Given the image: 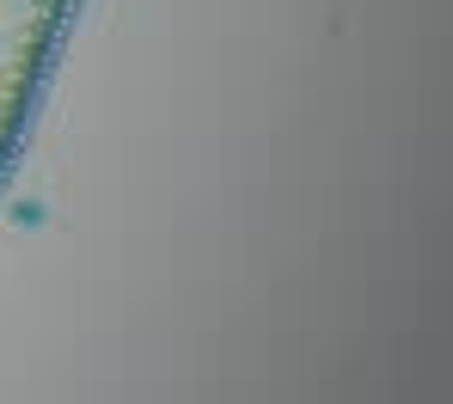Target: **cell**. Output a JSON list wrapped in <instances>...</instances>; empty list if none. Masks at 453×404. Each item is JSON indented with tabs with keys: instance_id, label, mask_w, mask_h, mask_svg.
<instances>
[]
</instances>
